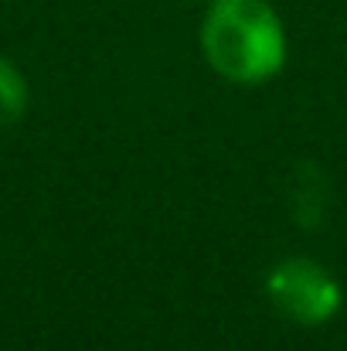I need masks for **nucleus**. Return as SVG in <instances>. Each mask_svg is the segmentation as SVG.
I'll return each mask as SVG.
<instances>
[{
	"label": "nucleus",
	"instance_id": "obj_3",
	"mask_svg": "<svg viewBox=\"0 0 347 351\" xmlns=\"http://www.w3.org/2000/svg\"><path fill=\"white\" fill-rule=\"evenodd\" d=\"M24 110H27V82L7 58H0V126L17 123Z\"/></svg>",
	"mask_w": 347,
	"mask_h": 351
},
{
	"label": "nucleus",
	"instance_id": "obj_1",
	"mask_svg": "<svg viewBox=\"0 0 347 351\" xmlns=\"http://www.w3.org/2000/svg\"><path fill=\"white\" fill-rule=\"evenodd\" d=\"M205 62L235 86H259L286 65V31L266 0H211L201 21Z\"/></svg>",
	"mask_w": 347,
	"mask_h": 351
},
{
	"label": "nucleus",
	"instance_id": "obj_2",
	"mask_svg": "<svg viewBox=\"0 0 347 351\" xmlns=\"http://www.w3.org/2000/svg\"><path fill=\"white\" fill-rule=\"evenodd\" d=\"M266 297L272 307L303 328H320L341 311V283L310 256L279 259L266 276Z\"/></svg>",
	"mask_w": 347,
	"mask_h": 351
}]
</instances>
